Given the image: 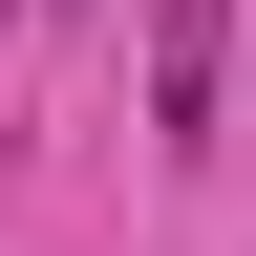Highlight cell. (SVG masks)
<instances>
[{
	"label": "cell",
	"instance_id": "cell-1",
	"mask_svg": "<svg viewBox=\"0 0 256 256\" xmlns=\"http://www.w3.org/2000/svg\"><path fill=\"white\" fill-rule=\"evenodd\" d=\"M214 64H235V0H150V150H214Z\"/></svg>",
	"mask_w": 256,
	"mask_h": 256
}]
</instances>
